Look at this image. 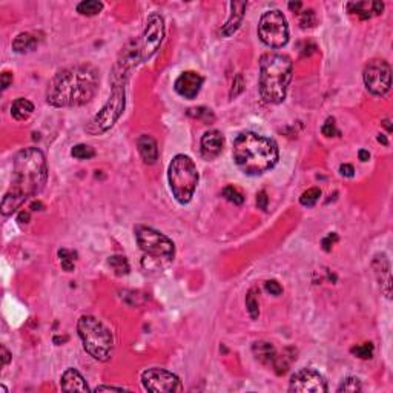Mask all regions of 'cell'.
Returning a JSON list of instances; mask_svg holds the SVG:
<instances>
[{"label":"cell","instance_id":"22","mask_svg":"<svg viewBox=\"0 0 393 393\" xmlns=\"http://www.w3.org/2000/svg\"><path fill=\"white\" fill-rule=\"evenodd\" d=\"M34 112V105L27 100V98H16L11 105V115L19 120V121H23V120H28Z\"/></svg>","mask_w":393,"mask_h":393},{"label":"cell","instance_id":"20","mask_svg":"<svg viewBox=\"0 0 393 393\" xmlns=\"http://www.w3.org/2000/svg\"><path fill=\"white\" fill-rule=\"evenodd\" d=\"M252 352L255 355V358L264 364V365H272L275 364L277 361V352H275V347L272 346L270 342H266V341H257L254 342V346H252Z\"/></svg>","mask_w":393,"mask_h":393},{"label":"cell","instance_id":"30","mask_svg":"<svg viewBox=\"0 0 393 393\" xmlns=\"http://www.w3.org/2000/svg\"><path fill=\"white\" fill-rule=\"evenodd\" d=\"M223 197L228 202H231L234 205H243V202H244L243 193L237 187H234V186H226L223 189Z\"/></svg>","mask_w":393,"mask_h":393},{"label":"cell","instance_id":"40","mask_svg":"<svg viewBox=\"0 0 393 393\" xmlns=\"http://www.w3.org/2000/svg\"><path fill=\"white\" fill-rule=\"evenodd\" d=\"M2 367H5L10 361H11V353L8 352V349L5 347V346H2Z\"/></svg>","mask_w":393,"mask_h":393},{"label":"cell","instance_id":"1","mask_svg":"<svg viewBox=\"0 0 393 393\" xmlns=\"http://www.w3.org/2000/svg\"><path fill=\"white\" fill-rule=\"evenodd\" d=\"M48 166L45 155L37 147H25L13 161V186L2 200L5 217L16 212L30 197L37 195L46 184Z\"/></svg>","mask_w":393,"mask_h":393},{"label":"cell","instance_id":"24","mask_svg":"<svg viewBox=\"0 0 393 393\" xmlns=\"http://www.w3.org/2000/svg\"><path fill=\"white\" fill-rule=\"evenodd\" d=\"M103 10V4L97 2V0H85V2H80L77 5V13H80L82 16H97Z\"/></svg>","mask_w":393,"mask_h":393},{"label":"cell","instance_id":"31","mask_svg":"<svg viewBox=\"0 0 393 393\" xmlns=\"http://www.w3.org/2000/svg\"><path fill=\"white\" fill-rule=\"evenodd\" d=\"M361 382L358 378L355 376H349L347 379H344L341 382V385L338 387V391L342 393V391H361Z\"/></svg>","mask_w":393,"mask_h":393},{"label":"cell","instance_id":"38","mask_svg":"<svg viewBox=\"0 0 393 393\" xmlns=\"http://www.w3.org/2000/svg\"><path fill=\"white\" fill-rule=\"evenodd\" d=\"M339 174L342 175V177H353V174H355V169H353V166L352 164H341L339 166Z\"/></svg>","mask_w":393,"mask_h":393},{"label":"cell","instance_id":"35","mask_svg":"<svg viewBox=\"0 0 393 393\" xmlns=\"http://www.w3.org/2000/svg\"><path fill=\"white\" fill-rule=\"evenodd\" d=\"M264 289H266L270 295H274V297H278V295L283 293V287H281L280 283L275 281V280H269V281H266Z\"/></svg>","mask_w":393,"mask_h":393},{"label":"cell","instance_id":"3","mask_svg":"<svg viewBox=\"0 0 393 393\" xmlns=\"http://www.w3.org/2000/svg\"><path fill=\"white\" fill-rule=\"evenodd\" d=\"M232 155L235 164L248 175H260L278 161V146L272 138L255 132H241L234 140Z\"/></svg>","mask_w":393,"mask_h":393},{"label":"cell","instance_id":"46","mask_svg":"<svg viewBox=\"0 0 393 393\" xmlns=\"http://www.w3.org/2000/svg\"><path fill=\"white\" fill-rule=\"evenodd\" d=\"M31 208H33L34 211H40V209H42V205L37 202V203H33V205H31Z\"/></svg>","mask_w":393,"mask_h":393},{"label":"cell","instance_id":"16","mask_svg":"<svg viewBox=\"0 0 393 393\" xmlns=\"http://www.w3.org/2000/svg\"><path fill=\"white\" fill-rule=\"evenodd\" d=\"M373 269L378 277V281L381 284V290L387 298L391 295V275H390V263L384 254H378L373 260Z\"/></svg>","mask_w":393,"mask_h":393},{"label":"cell","instance_id":"34","mask_svg":"<svg viewBox=\"0 0 393 393\" xmlns=\"http://www.w3.org/2000/svg\"><path fill=\"white\" fill-rule=\"evenodd\" d=\"M193 111H197V112H192V111H189V115H193L195 118H200V120H208V123L209 121H214V114H212V111L211 109H208V108H199V109H193Z\"/></svg>","mask_w":393,"mask_h":393},{"label":"cell","instance_id":"28","mask_svg":"<svg viewBox=\"0 0 393 393\" xmlns=\"http://www.w3.org/2000/svg\"><path fill=\"white\" fill-rule=\"evenodd\" d=\"M76 257H77V254L72 252V251H68V249L59 251V258H60L62 267L66 270V272H72L74 270V260H76Z\"/></svg>","mask_w":393,"mask_h":393},{"label":"cell","instance_id":"21","mask_svg":"<svg viewBox=\"0 0 393 393\" xmlns=\"http://www.w3.org/2000/svg\"><path fill=\"white\" fill-rule=\"evenodd\" d=\"M37 45H39L37 37H34L30 33H20L13 42V49L19 54H27V53L34 51Z\"/></svg>","mask_w":393,"mask_h":393},{"label":"cell","instance_id":"33","mask_svg":"<svg viewBox=\"0 0 393 393\" xmlns=\"http://www.w3.org/2000/svg\"><path fill=\"white\" fill-rule=\"evenodd\" d=\"M321 132L323 135L326 137H333L338 134V129H336V123H335V118L333 117H329L326 121H324V125L321 128Z\"/></svg>","mask_w":393,"mask_h":393},{"label":"cell","instance_id":"8","mask_svg":"<svg viewBox=\"0 0 393 393\" xmlns=\"http://www.w3.org/2000/svg\"><path fill=\"white\" fill-rule=\"evenodd\" d=\"M123 109H125V86L117 85V86H114V91L109 97V100L106 102V105L91 120L89 126L86 128L88 132L92 135L106 132L120 118Z\"/></svg>","mask_w":393,"mask_h":393},{"label":"cell","instance_id":"44","mask_svg":"<svg viewBox=\"0 0 393 393\" xmlns=\"http://www.w3.org/2000/svg\"><path fill=\"white\" fill-rule=\"evenodd\" d=\"M19 221H20V223L27 225L28 221H30V214H28V212H20V214H19Z\"/></svg>","mask_w":393,"mask_h":393},{"label":"cell","instance_id":"26","mask_svg":"<svg viewBox=\"0 0 393 393\" xmlns=\"http://www.w3.org/2000/svg\"><path fill=\"white\" fill-rule=\"evenodd\" d=\"M319 197H321V189L319 187H310L307 190H304L300 197V203L306 208H312L315 206V203L319 200Z\"/></svg>","mask_w":393,"mask_h":393},{"label":"cell","instance_id":"11","mask_svg":"<svg viewBox=\"0 0 393 393\" xmlns=\"http://www.w3.org/2000/svg\"><path fill=\"white\" fill-rule=\"evenodd\" d=\"M164 37V22L163 17L158 14H151L147 17L146 28L141 36V45H140V60L146 62L149 60L157 51L163 42Z\"/></svg>","mask_w":393,"mask_h":393},{"label":"cell","instance_id":"48","mask_svg":"<svg viewBox=\"0 0 393 393\" xmlns=\"http://www.w3.org/2000/svg\"><path fill=\"white\" fill-rule=\"evenodd\" d=\"M388 123H390L388 120H384V123H382V125H384V126H387V129H388V132H390V131H391V128H390V125H388Z\"/></svg>","mask_w":393,"mask_h":393},{"label":"cell","instance_id":"23","mask_svg":"<svg viewBox=\"0 0 393 393\" xmlns=\"http://www.w3.org/2000/svg\"><path fill=\"white\" fill-rule=\"evenodd\" d=\"M108 264H109L111 269L114 270V274L118 275V277H123V275H128V274H129V263H128V260H126L125 257H121V255L109 257Z\"/></svg>","mask_w":393,"mask_h":393},{"label":"cell","instance_id":"25","mask_svg":"<svg viewBox=\"0 0 393 393\" xmlns=\"http://www.w3.org/2000/svg\"><path fill=\"white\" fill-rule=\"evenodd\" d=\"M71 155L74 158H77V160H89L95 155V151H94V147H91L89 144H76L71 149Z\"/></svg>","mask_w":393,"mask_h":393},{"label":"cell","instance_id":"41","mask_svg":"<svg viewBox=\"0 0 393 393\" xmlns=\"http://www.w3.org/2000/svg\"><path fill=\"white\" fill-rule=\"evenodd\" d=\"M234 86L237 88V91H235V95H238V94L243 91V77L240 76V74H238V76H237V79H235V82H234ZM235 95H234V97H235Z\"/></svg>","mask_w":393,"mask_h":393},{"label":"cell","instance_id":"49","mask_svg":"<svg viewBox=\"0 0 393 393\" xmlns=\"http://www.w3.org/2000/svg\"><path fill=\"white\" fill-rule=\"evenodd\" d=\"M0 390H2V391H5V393H8V388H7L5 385H0Z\"/></svg>","mask_w":393,"mask_h":393},{"label":"cell","instance_id":"6","mask_svg":"<svg viewBox=\"0 0 393 393\" xmlns=\"http://www.w3.org/2000/svg\"><path fill=\"white\" fill-rule=\"evenodd\" d=\"M199 170L193 160L184 154H178L172 158L167 169L169 187L180 205H187L199 184Z\"/></svg>","mask_w":393,"mask_h":393},{"label":"cell","instance_id":"15","mask_svg":"<svg viewBox=\"0 0 393 393\" xmlns=\"http://www.w3.org/2000/svg\"><path fill=\"white\" fill-rule=\"evenodd\" d=\"M223 144H225V137L220 131H208L202 137V155L206 160H212L218 157L223 151Z\"/></svg>","mask_w":393,"mask_h":393},{"label":"cell","instance_id":"14","mask_svg":"<svg viewBox=\"0 0 393 393\" xmlns=\"http://www.w3.org/2000/svg\"><path fill=\"white\" fill-rule=\"evenodd\" d=\"M203 82H205V79L200 76L199 72L186 71V72L180 74V77L175 80L174 89L180 97L187 98V100H192V98H195L197 95H199V92L203 86Z\"/></svg>","mask_w":393,"mask_h":393},{"label":"cell","instance_id":"12","mask_svg":"<svg viewBox=\"0 0 393 393\" xmlns=\"http://www.w3.org/2000/svg\"><path fill=\"white\" fill-rule=\"evenodd\" d=\"M141 384L147 391H163V393H172V391H181V382L177 375L172 372H167L164 368H147L141 373Z\"/></svg>","mask_w":393,"mask_h":393},{"label":"cell","instance_id":"9","mask_svg":"<svg viewBox=\"0 0 393 393\" xmlns=\"http://www.w3.org/2000/svg\"><path fill=\"white\" fill-rule=\"evenodd\" d=\"M135 238L140 246V249L146 254L151 255L157 260H172L175 255V246L164 234L147 228V226H138L135 229Z\"/></svg>","mask_w":393,"mask_h":393},{"label":"cell","instance_id":"32","mask_svg":"<svg viewBox=\"0 0 393 393\" xmlns=\"http://www.w3.org/2000/svg\"><path fill=\"white\" fill-rule=\"evenodd\" d=\"M316 23V16L312 10H307V11H301L300 13V25L303 30H307V28H312L315 27Z\"/></svg>","mask_w":393,"mask_h":393},{"label":"cell","instance_id":"4","mask_svg":"<svg viewBox=\"0 0 393 393\" xmlns=\"http://www.w3.org/2000/svg\"><path fill=\"white\" fill-rule=\"evenodd\" d=\"M292 60L284 54H264L260 60V94L266 103L284 102L292 80Z\"/></svg>","mask_w":393,"mask_h":393},{"label":"cell","instance_id":"37","mask_svg":"<svg viewBox=\"0 0 393 393\" xmlns=\"http://www.w3.org/2000/svg\"><path fill=\"white\" fill-rule=\"evenodd\" d=\"M335 241H338V235L335 234V232H332V234H329L324 240H323V249L324 251H330L332 249V246H333V243Z\"/></svg>","mask_w":393,"mask_h":393},{"label":"cell","instance_id":"42","mask_svg":"<svg viewBox=\"0 0 393 393\" xmlns=\"http://www.w3.org/2000/svg\"><path fill=\"white\" fill-rule=\"evenodd\" d=\"M103 390H117V391H123L125 388H123V387H112V385H111V387H109V385H100V387H97V388H95V391H103Z\"/></svg>","mask_w":393,"mask_h":393},{"label":"cell","instance_id":"5","mask_svg":"<svg viewBox=\"0 0 393 393\" xmlns=\"http://www.w3.org/2000/svg\"><path fill=\"white\" fill-rule=\"evenodd\" d=\"M79 336L85 350L97 361H108L112 355L114 338L109 329L95 316L83 315L77 323Z\"/></svg>","mask_w":393,"mask_h":393},{"label":"cell","instance_id":"13","mask_svg":"<svg viewBox=\"0 0 393 393\" xmlns=\"http://www.w3.org/2000/svg\"><path fill=\"white\" fill-rule=\"evenodd\" d=\"M289 391L292 393H324L327 384L324 378L313 368H301L290 378Z\"/></svg>","mask_w":393,"mask_h":393},{"label":"cell","instance_id":"45","mask_svg":"<svg viewBox=\"0 0 393 393\" xmlns=\"http://www.w3.org/2000/svg\"><path fill=\"white\" fill-rule=\"evenodd\" d=\"M358 157H359L361 161H367L368 158H370V154H368V151H365V149H361L358 152Z\"/></svg>","mask_w":393,"mask_h":393},{"label":"cell","instance_id":"19","mask_svg":"<svg viewBox=\"0 0 393 393\" xmlns=\"http://www.w3.org/2000/svg\"><path fill=\"white\" fill-rule=\"evenodd\" d=\"M137 147L138 152L143 158L144 163L147 164H154L158 158V147H157V141L147 134H143L138 137L137 140Z\"/></svg>","mask_w":393,"mask_h":393},{"label":"cell","instance_id":"2","mask_svg":"<svg viewBox=\"0 0 393 393\" xmlns=\"http://www.w3.org/2000/svg\"><path fill=\"white\" fill-rule=\"evenodd\" d=\"M98 82V71L91 65L62 69L48 85L46 102L54 108L82 106L95 95Z\"/></svg>","mask_w":393,"mask_h":393},{"label":"cell","instance_id":"7","mask_svg":"<svg viewBox=\"0 0 393 393\" xmlns=\"http://www.w3.org/2000/svg\"><path fill=\"white\" fill-rule=\"evenodd\" d=\"M260 40L269 48H283L289 42V27L286 16L280 10L266 11L258 23Z\"/></svg>","mask_w":393,"mask_h":393},{"label":"cell","instance_id":"43","mask_svg":"<svg viewBox=\"0 0 393 393\" xmlns=\"http://www.w3.org/2000/svg\"><path fill=\"white\" fill-rule=\"evenodd\" d=\"M301 7H303L301 2H290V4H289V10L293 11V13H300V8H301Z\"/></svg>","mask_w":393,"mask_h":393},{"label":"cell","instance_id":"27","mask_svg":"<svg viewBox=\"0 0 393 393\" xmlns=\"http://www.w3.org/2000/svg\"><path fill=\"white\" fill-rule=\"evenodd\" d=\"M257 290L255 289H251L246 295V307H248V312L251 315L252 319H257L258 315H260V306H258V300H257Z\"/></svg>","mask_w":393,"mask_h":393},{"label":"cell","instance_id":"10","mask_svg":"<svg viewBox=\"0 0 393 393\" xmlns=\"http://www.w3.org/2000/svg\"><path fill=\"white\" fill-rule=\"evenodd\" d=\"M362 79L368 92L382 97L390 91L391 86V68L385 60H370L364 68Z\"/></svg>","mask_w":393,"mask_h":393},{"label":"cell","instance_id":"17","mask_svg":"<svg viewBox=\"0 0 393 393\" xmlns=\"http://www.w3.org/2000/svg\"><path fill=\"white\" fill-rule=\"evenodd\" d=\"M246 7H248V4H246V2H232L231 4V16H229L225 27L221 28V34H223L225 37L232 36L240 28V25L243 22V17H244Z\"/></svg>","mask_w":393,"mask_h":393},{"label":"cell","instance_id":"39","mask_svg":"<svg viewBox=\"0 0 393 393\" xmlns=\"http://www.w3.org/2000/svg\"><path fill=\"white\" fill-rule=\"evenodd\" d=\"M13 83V72L4 71L2 72V89H7Z\"/></svg>","mask_w":393,"mask_h":393},{"label":"cell","instance_id":"29","mask_svg":"<svg viewBox=\"0 0 393 393\" xmlns=\"http://www.w3.org/2000/svg\"><path fill=\"white\" fill-rule=\"evenodd\" d=\"M350 352L361 359H370L373 356V344L372 342H364V344H361V346L352 347Z\"/></svg>","mask_w":393,"mask_h":393},{"label":"cell","instance_id":"36","mask_svg":"<svg viewBox=\"0 0 393 393\" xmlns=\"http://www.w3.org/2000/svg\"><path fill=\"white\" fill-rule=\"evenodd\" d=\"M267 202H269V199H267L266 190H260V192L257 193V206H258L260 209L266 211V209H267Z\"/></svg>","mask_w":393,"mask_h":393},{"label":"cell","instance_id":"18","mask_svg":"<svg viewBox=\"0 0 393 393\" xmlns=\"http://www.w3.org/2000/svg\"><path fill=\"white\" fill-rule=\"evenodd\" d=\"M62 390L65 391H89V387L85 381V378L77 372L76 368H68L62 375L60 379Z\"/></svg>","mask_w":393,"mask_h":393},{"label":"cell","instance_id":"47","mask_svg":"<svg viewBox=\"0 0 393 393\" xmlns=\"http://www.w3.org/2000/svg\"><path fill=\"white\" fill-rule=\"evenodd\" d=\"M378 141H381L382 144H387V138H385L384 135H379V137H378Z\"/></svg>","mask_w":393,"mask_h":393}]
</instances>
